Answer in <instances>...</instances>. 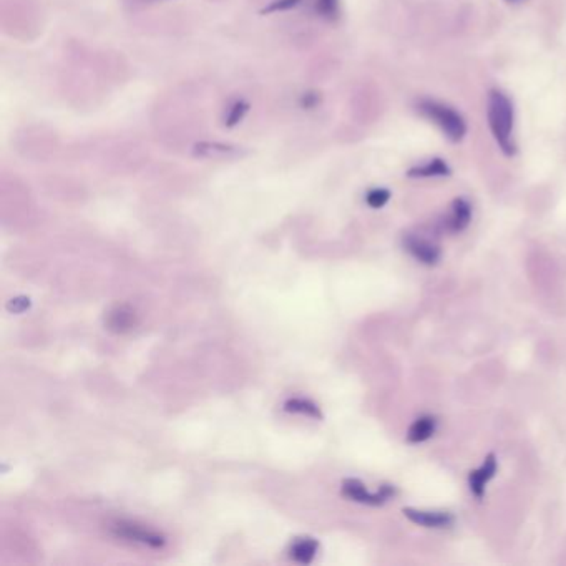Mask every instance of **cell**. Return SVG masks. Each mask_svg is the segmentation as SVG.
<instances>
[{
    "mask_svg": "<svg viewBox=\"0 0 566 566\" xmlns=\"http://www.w3.org/2000/svg\"><path fill=\"white\" fill-rule=\"evenodd\" d=\"M488 125L492 130L495 140H497L500 150L508 157L515 153L513 142V103L507 95L500 90H492L488 93Z\"/></svg>",
    "mask_w": 566,
    "mask_h": 566,
    "instance_id": "6da1fadb",
    "label": "cell"
},
{
    "mask_svg": "<svg viewBox=\"0 0 566 566\" xmlns=\"http://www.w3.org/2000/svg\"><path fill=\"white\" fill-rule=\"evenodd\" d=\"M113 532L117 533L118 537L130 540V542H140V543H145V545H148V547H153V548L163 547V543H164L163 537L150 532V530H147V528L138 527V525H135V523L120 522L113 527Z\"/></svg>",
    "mask_w": 566,
    "mask_h": 566,
    "instance_id": "277c9868",
    "label": "cell"
},
{
    "mask_svg": "<svg viewBox=\"0 0 566 566\" xmlns=\"http://www.w3.org/2000/svg\"><path fill=\"white\" fill-rule=\"evenodd\" d=\"M472 219V206L467 199L457 198L452 204V214L447 219V228L452 233H460L468 226Z\"/></svg>",
    "mask_w": 566,
    "mask_h": 566,
    "instance_id": "ba28073f",
    "label": "cell"
},
{
    "mask_svg": "<svg viewBox=\"0 0 566 566\" xmlns=\"http://www.w3.org/2000/svg\"><path fill=\"white\" fill-rule=\"evenodd\" d=\"M497 468H498L497 457H495L493 454H488L487 458H485V462L482 463V467L473 470V472H470L468 485H470V490H472V493L475 495V497L483 498L485 485H487L490 480L493 478V475L497 473Z\"/></svg>",
    "mask_w": 566,
    "mask_h": 566,
    "instance_id": "5b68a950",
    "label": "cell"
},
{
    "mask_svg": "<svg viewBox=\"0 0 566 566\" xmlns=\"http://www.w3.org/2000/svg\"><path fill=\"white\" fill-rule=\"evenodd\" d=\"M417 110L422 117L430 120L434 125H437L440 132L450 142L458 143L465 137V133H467V125H465L463 117L457 110L449 107V105L440 103L437 100L425 98L417 103Z\"/></svg>",
    "mask_w": 566,
    "mask_h": 566,
    "instance_id": "7a4b0ae2",
    "label": "cell"
},
{
    "mask_svg": "<svg viewBox=\"0 0 566 566\" xmlns=\"http://www.w3.org/2000/svg\"><path fill=\"white\" fill-rule=\"evenodd\" d=\"M404 244H405V249H407V251L412 254L415 259H419L420 263L429 264V266L439 263L440 249L435 246V244L425 241V239L417 238V236H407L405 238Z\"/></svg>",
    "mask_w": 566,
    "mask_h": 566,
    "instance_id": "52a82bcc",
    "label": "cell"
},
{
    "mask_svg": "<svg viewBox=\"0 0 566 566\" xmlns=\"http://www.w3.org/2000/svg\"><path fill=\"white\" fill-rule=\"evenodd\" d=\"M285 410H289V412H300V414L310 415V417H315V419L323 417V415H320V410L315 407L314 404H310L309 400H303V399L289 400V402L285 404Z\"/></svg>",
    "mask_w": 566,
    "mask_h": 566,
    "instance_id": "5bb4252c",
    "label": "cell"
},
{
    "mask_svg": "<svg viewBox=\"0 0 566 566\" xmlns=\"http://www.w3.org/2000/svg\"><path fill=\"white\" fill-rule=\"evenodd\" d=\"M449 174H450V167L442 158L429 159L427 163L417 164V167H412L407 172V177L410 178H435V177H449Z\"/></svg>",
    "mask_w": 566,
    "mask_h": 566,
    "instance_id": "9c48e42d",
    "label": "cell"
},
{
    "mask_svg": "<svg viewBox=\"0 0 566 566\" xmlns=\"http://www.w3.org/2000/svg\"><path fill=\"white\" fill-rule=\"evenodd\" d=\"M318 552V542L314 538H300L290 548V557L299 563H310Z\"/></svg>",
    "mask_w": 566,
    "mask_h": 566,
    "instance_id": "7c38bea8",
    "label": "cell"
},
{
    "mask_svg": "<svg viewBox=\"0 0 566 566\" xmlns=\"http://www.w3.org/2000/svg\"><path fill=\"white\" fill-rule=\"evenodd\" d=\"M107 325L113 332H127L135 325V313L127 305H118L108 314Z\"/></svg>",
    "mask_w": 566,
    "mask_h": 566,
    "instance_id": "8fae6325",
    "label": "cell"
},
{
    "mask_svg": "<svg viewBox=\"0 0 566 566\" xmlns=\"http://www.w3.org/2000/svg\"><path fill=\"white\" fill-rule=\"evenodd\" d=\"M315 12L325 20H335L340 14L339 0H315Z\"/></svg>",
    "mask_w": 566,
    "mask_h": 566,
    "instance_id": "9a60e30c",
    "label": "cell"
},
{
    "mask_svg": "<svg viewBox=\"0 0 566 566\" xmlns=\"http://www.w3.org/2000/svg\"><path fill=\"white\" fill-rule=\"evenodd\" d=\"M342 492L345 497H349L350 500L359 503H367V505H382L387 502L390 497H394L395 490L390 485H382L379 492L370 493L367 488L364 487L362 482L359 480H345L342 485Z\"/></svg>",
    "mask_w": 566,
    "mask_h": 566,
    "instance_id": "3957f363",
    "label": "cell"
},
{
    "mask_svg": "<svg viewBox=\"0 0 566 566\" xmlns=\"http://www.w3.org/2000/svg\"><path fill=\"white\" fill-rule=\"evenodd\" d=\"M320 102V97L318 93L314 92H309V93H304L303 98H300V107L304 110H313L319 105Z\"/></svg>",
    "mask_w": 566,
    "mask_h": 566,
    "instance_id": "ac0fdd59",
    "label": "cell"
},
{
    "mask_svg": "<svg viewBox=\"0 0 566 566\" xmlns=\"http://www.w3.org/2000/svg\"><path fill=\"white\" fill-rule=\"evenodd\" d=\"M402 513L412 523H417L425 528H445L454 523V517L447 512H424V510L404 508Z\"/></svg>",
    "mask_w": 566,
    "mask_h": 566,
    "instance_id": "8992f818",
    "label": "cell"
},
{
    "mask_svg": "<svg viewBox=\"0 0 566 566\" xmlns=\"http://www.w3.org/2000/svg\"><path fill=\"white\" fill-rule=\"evenodd\" d=\"M249 110V103L244 102V100H236V102L229 105L226 115H224V125L226 127H236V125L241 122L244 118V115L248 113Z\"/></svg>",
    "mask_w": 566,
    "mask_h": 566,
    "instance_id": "4fadbf2b",
    "label": "cell"
},
{
    "mask_svg": "<svg viewBox=\"0 0 566 566\" xmlns=\"http://www.w3.org/2000/svg\"><path fill=\"white\" fill-rule=\"evenodd\" d=\"M435 429H437V420L430 415H424L415 420V422L410 425L407 440L410 444H420L429 440L435 434Z\"/></svg>",
    "mask_w": 566,
    "mask_h": 566,
    "instance_id": "30bf717a",
    "label": "cell"
},
{
    "mask_svg": "<svg viewBox=\"0 0 566 566\" xmlns=\"http://www.w3.org/2000/svg\"><path fill=\"white\" fill-rule=\"evenodd\" d=\"M303 2V0H273L268 7L263 9V14H274V12H284V10L294 9Z\"/></svg>",
    "mask_w": 566,
    "mask_h": 566,
    "instance_id": "e0dca14e",
    "label": "cell"
},
{
    "mask_svg": "<svg viewBox=\"0 0 566 566\" xmlns=\"http://www.w3.org/2000/svg\"><path fill=\"white\" fill-rule=\"evenodd\" d=\"M390 199V192L389 189H384V188H375V189H370L367 193V196H365V201L370 208H382L387 204V201Z\"/></svg>",
    "mask_w": 566,
    "mask_h": 566,
    "instance_id": "2e32d148",
    "label": "cell"
}]
</instances>
